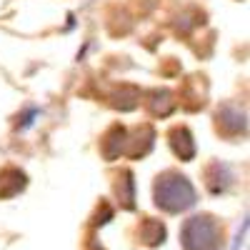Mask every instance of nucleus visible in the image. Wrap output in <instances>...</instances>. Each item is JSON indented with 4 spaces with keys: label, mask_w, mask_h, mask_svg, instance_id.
Instances as JSON below:
<instances>
[{
    "label": "nucleus",
    "mask_w": 250,
    "mask_h": 250,
    "mask_svg": "<svg viewBox=\"0 0 250 250\" xmlns=\"http://www.w3.org/2000/svg\"><path fill=\"white\" fill-rule=\"evenodd\" d=\"M155 203L168 213H178L195 205V188L180 173H165L155 183Z\"/></svg>",
    "instance_id": "nucleus-1"
},
{
    "label": "nucleus",
    "mask_w": 250,
    "mask_h": 250,
    "mask_svg": "<svg viewBox=\"0 0 250 250\" xmlns=\"http://www.w3.org/2000/svg\"><path fill=\"white\" fill-rule=\"evenodd\" d=\"M220 240V228L210 215H195L183 225L185 250H215Z\"/></svg>",
    "instance_id": "nucleus-2"
}]
</instances>
